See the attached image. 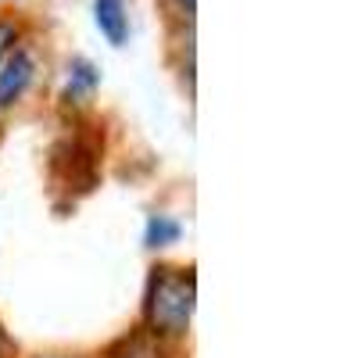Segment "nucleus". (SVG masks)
Here are the masks:
<instances>
[{"instance_id": "f257e3e1", "label": "nucleus", "mask_w": 358, "mask_h": 358, "mask_svg": "<svg viewBox=\"0 0 358 358\" xmlns=\"http://www.w3.org/2000/svg\"><path fill=\"white\" fill-rule=\"evenodd\" d=\"M194 273L176 265H158L143 294V330L155 334L158 341H179L190 330L194 315Z\"/></svg>"}, {"instance_id": "9d476101", "label": "nucleus", "mask_w": 358, "mask_h": 358, "mask_svg": "<svg viewBox=\"0 0 358 358\" xmlns=\"http://www.w3.org/2000/svg\"><path fill=\"white\" fill-rule=\"evenodd\" d=\"M47 358H69V355H47Z\"/></svg>"}, {"instance_id": "0eeeda50", "label": "nucleus", "mask_w": 358, "mask_h": 358, "mask_svg": "<svg viewBox=\"0 0 358 358\" xmlns=\"http://www.w3.org/2000/svg\"><path fill=\"white\" fill-rule=\"evenodd\" d=\"M15 43H18V25L8 22V18H0V62L15 50Z\"/></svg>"}, {"instance_id": "6e6552de", "label": "nucleus", "mask_w": 358, "mask_h": 358, "mask_svg": "<svg viewBox=\"0 0 358 358\" xmlns=\"http://www.w3.org/2000/svg\"><path fill=\"white\" fill-rule=\"evenodd\" d=\"M0 358H8V337H4V330H0Z\"/></svg>"}, {"instance_id": "39448f33", "label": "nucleus", "mask_w": 358, "mask_h": 358, "mask_svg": "<svg viewBox=\"0 0 358 358\" xmlns=\"http://www.w3.org/2000/svg\"><path fill=\"white\" fill-rule=\"evenodd\" d=\"M108 358H165V348L155 334H147V330H136L133 337H122L111 351Z\"/></svg>"}, {"instance_id": "7ed1b4c3", "label": "nucleus", "mask_w": 358, "mask_h": 358, "mask_svg": "<svg viewBox=\"0 0 358 358\" xmlns=\"http://www.w3.org/2000/svg\"><path fill=\"white\" fill-rule=\"evenodd\" d=\"M101 86V72L97 65L90 62V57H72L69 69H65V86H62V101L69 108H86L90 101H94Z\"/></svg>"}, {"instance_id": "f03ea898", "label": "nucleus", "mask_w": 358, "mask_h": 358, "mask_svg": "<svg viewBox=\"0 0 358 358\" xmlns=\"http://www.w3.org/2000/svg\"><path fill=\"white\" fill-rule=\"evenodd\" d=\"M33 76H36L33 54L22 50V47H15L4 62H0V111L15 108V104L25 97V90L33 86Z\"/></svg>"}, {"instance_id": "423d86ee", "label": "nucleus", "mask_w": 358, "mask_h": 358, "mask_svg": "<svg viewBox=\"0 0 358 358\" xmlns=\"http://www.w3.org/2000/svg\"><path fill=\"white\" fill-rule=\"evenodd\" d=\"M179 236H183V226H179V219H172V215H151V219H147L143 241H147V248H151V251H162V248L179 244Z\"/></svg>"}, {"instance_id": "20e7f679", "label": "nucleus", "mask_w": 358, "mask_h": 358, "mask_svg": "<svg viewBox=\"0 0 358 358\" xmlns=\"http://www.w3.org/2000/svg\"><path fill=\"white\" fill-rule=\"evenodd\" d=\"M94 18H97V29L108 36L111 47H122L129 40V8H126V0H94Z\"/></svg>"}, {"instance_id": "1a4fd4ad", "label": "nucleus", "mask_w": 358, "mask_h": 358, "mask_svg": "<svg viewBox=\"0 0 358 358\" xmlns=\"http://www.w3.org/2000/svg\"><path fill=\"white\" fill-rule=\"evenodd\" d=\"M176 4H179V8H183V11H187V15H190V11H194V0H176Z\"/></svg>"}]
</instances>
